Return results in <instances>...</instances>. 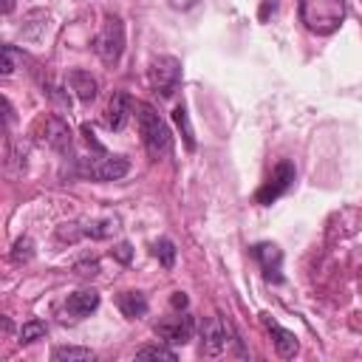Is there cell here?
Instances as JSON below:
<instances>
[{"label": "cell", "instance_id": "8fae6325", "mask_svg": "<svg viewBox=\"0 0 362 362\" xmlns=\"http://www.w3.org/2000/svg\"><path fill=\"white\" fill-rule=\"evenodd\" d=\"M260 320H263V325L269 328V334H272V339H274V351H277V356L291 359V356L297 354V337H294L288 328L277 325V322H274L269 314H260Z\"/></svg>", "mask_w": 362, "mask_h": 362}, {"label": "cell", "instance_id": "6da1fadb", "mask_svg": "<svg viewBox=\"0 0 362 362\" xmlns=\"http://www.w3.org/2000/svg\"><path fill=\"white\" fill-rule=\"evenodd\" d=\"M136 122H139V133L144 141V150L153 161L170 156L173 150V133L167 127V122L147 105V102H136Z\"/></svg>", "mask_w": 362, "mask_h": 362}, {"label": "cell", "instance_id": "9c48e42d", "mask_svg": "<svg viewBox=\"0 0 362 362\" xmlns=\"http://www.w3.org/2000/svg\"><path fill=\"white\" fill-rule=\"evenodd\" d=\"M252 255L260 263L266 280H272V283H280L283 280V252L274 243H255L252 246Z\"/></svg>", "mask_w": 362, "mask_h": 362}, {"label": "cell", "instance_id": "7402d4cb", "mask_svg": "<svg viewBox=\"0 0 362 362\" xmlns=\"http://www.w3.org/2000/svg\"><path fill=\"white\" fill-rule=\"evenodd\" d=\"M136 356H139V359H167V362H175V351H173V348H164V345L141 348Z\"/></svg>", "mask_w": 362, "mask_h": 362}, {"label": "cell", "instance_id": "2e32d148", "mask_svg": "<svg viewBox=\"0 0 362 362\" xmlns=\"http://www.w3.org/2000/svg\"><path fill=\"white\" fill-rule=\"evenodd\" d=\"M173 119H175V124H178V130H181V136H184V141H187V150H195V133H192V124H189V113H187V107H184V105H178V107L173 110Z\"/></svg>", "mask_w": 362, "mask_h": 362}, {"label": "cell", "instance_id": "52a82bcc", "mask_svg": "<svg viewBox=\"0 0 362 362\" xmlns=\"http://www.w3.org/2000/svg\"><path fill=\"white\" fill-rule=\"evenodd\" d=\"M294 178H297L294 164H291V161H280V164L272 170L269 181H266V184L257 189V204H263V206L274 204V201H277L283 192H288V189H291Z\"/></svg>", "mask_w": 362, "mask_h": 362}, {"label": "cell", "instance_id": "3957f363", "mask_svg": "<svg viewBox=\"0 0 362 362\" xmlns=\"http://www.w3.org/2000/svg\"><path fill=\"white\" fill-rule=\"evenodd\" d=\"M93 48L102 57V62H107V65H116L119 62V57L124 51V25H122L119 17H113V14L105 17V25H102Z\"/></svg>", "mask_w": 362, "mask_h": 362}, {"label": "cell", "instance_id": "83f0119b", "mask_svg": "<svg viewBox=\"0 0 362 362\" xmlns=\"http://www.w3.org/2000/svg\"><path fill=\"white\" fill-rule=\"evenodd\" d=\"M14 11V0H3V14H11Z\"/></svg>", "mask_w": 362, "mask_h": 362}, {"label": "cell", "instance_id": "d4e9b609", "mask_svg": "<svg viewBox=\"0 0 362 362\" xmlns=\"http://www.w3.org/2000/svg\"><path fill=\"white\" fill-rule=\"evenodd\" d=\"M113 255H116V260H119V263H130L133 249H130V243H119V246L113 249Z\"/></svg>", "mask_w": 362, "mask_h": 362}, {"label": "cell", "instance_id": "ac0fdd59", "mask_svg": "<svg viewBox=\"0 0 362 362\" xmlns=\"http://www.w3.org/2000/svg\"><path fill=\"white\" fill-rule=\"evenodd\" d=\"M153 255L161 260L164 269H173V266H175V243H173L170 238H158V240L153 243Z\"/></svg>", "mask_w": 362, "mask_h": 362}, {"label": "cell", "instance_id": "30bf717a", "mask_svg": "<svg viewBox=\"0 0 362 362\" xmlns=\"http://www.w3.org/2000/svg\"><path fill=\"white\" fill-rule=\"evenodd\" d=\"M96 308H99V291H96V288H79V291H74V294L65 300V314H68L71 320L90 317Z\"/></svg>", "mask_w": 362, "mask_h": 362}, {"label": "cell", "instance_id": "277c9868", "mask_svg": "<svg viewBox=\"0 0 362 362\" xmlns=\"http://www.w3.org/2000/svg\"><path fill=\"white\" fill-rule=\"evenodd\" d=\"M232 342H238V337L232 334V325L223 317H209V320L201 322V354L218 356Z\"/></svg>", "mask_w": 362, "mask_h": 362}, {"label": "cell", "instance_id": "d6986e66", "mask_svg": "<svg viewBox=\"0 0 362 362\" xmlns=\"http://www.w3.org/2000/svg\"><path fill=\"white\" fill-rule=\"evenodd\" d=\"M54 359H71V362H88V359H93L96 354L90 351V348H76V345H62V348H54V354H51Z\"/></svg>", "mask_w": 362, "mask_h": 362}, {"label": "cell", "instance_id": "5bb4252c", "mask_svg": "<svg viewBox=\"0 0 362 362\" xmlns=\"http://www.w3.org/2000/svg\"><path fill=\"white\" fill-rule=\"evenodd\" d=\"M116 305H119V311H122L124 317H130V320H139V317L147 314V297H144L141 291H122V294L116 297Z\"/></svg>", "mask_w": 362, "mask_h": 362}, {"label": "cell", "instance_id": "ffe728a7", "mask_svg": "<svg viewBox=\"0 0 362 362\" xmlns=\"http://www.w3.org/2000/svg\"><path fill=\"white\" fill-rule=\"evenodd\" d=\"M45 334H48V325H45L42 320H28V322H23V328H20V342H23V345L37 342V339H42Z\"/></svg>", "mask_w": 362, "mask_h": 362}, {"label": "cell", "instance_id": "ba28073f", "mask_svg": "<svg viewBox=\"0 0 362 362\" xmlns=\"http://www.w3.org/2000/svg\"><path fill=\"white\" fill-rule=\"evenodd\" d=\"M156 334L170 345H187L192 339V334H195V320L187 311L175 314V317H167V320L156 322Z\"/></svg>", "mask_w": 362, "mask_h": 362}, {"label": "cell", "instance_id": "cb8c5ba5", "mask_svg": "<svg viewBox=\"0 0 362 362\" xmlns=\"http://www.w3.org/2000/svg\"><path fill=\"white\" fill-rule=\"evenodd\" d=\"M0 71H3V76H8L11 71H14V45H3V65H0Z\"/></svg>", "mask_w": 362, "mask_h": 362}, {"label": "cell", "instance_id": "484cf974", "mask_svg": "<svg viewBox=\"0 0 362 362\" xmlns=\"http://www.w3.org/2000/svg\"><path fill=\"white\" fill-rule=\"evenodd\" d=\"M187 303H189V300H187V294H184V291H173L170 305H173L175 311H184V308H187Z\"/></svg>", "mask_w": 362, "mask_h": 362}, {"label": "cell", "instance_id": "5b68a950", "mask_svg": "<svg viewBox=\"0 0 362 362\" xmlns=\"http://www.w3.org/2000/svg\"><path fill=\"white\" fill-rule=\"evenodd\" d=\"M150 82H153L158 96H164V99L173 96L175 88L181 85V62L175 57H170V54L156 57L153 65H150Z\"/></svg>", "mask_w": 362, "mask_h": 362}, {"label": "cell", "instance_id": "7a4b0ae2", "mask_svg": "<svg viewBox=\"0 0 362 362\" xmlns=\"http://www.w3.org/2000/svg\"><path fill=\"white\" fill-rule=\"evenodd\" d=\"M297 14L311 34L328 37L345 20V0H300Z\"/></svg>", "mask_w": 362, "mask_h": 362}, {"label": "cell", "instance_id": "4316f807", "mask_svg": "<svg viewBox=\"0 0 362 362\" xmlns=\"http://www.w3.org/2000/svg\"><path fill=\"white\" fill-rule=\"evenodd\" d=\"M170 6H173V8H181V11H187V8L198 6V0H170Z\"/></svg>", "mask_w": 362, "mask_h": 362}, {"label": "cell", "instance_id": "44dd1931", "mask_svg": "<svg viewBox=\"0 0 362 362\" xmlns=\"http://www.w3.org/2000/svg\"><path fill=\"white\" fill-rule=\"evenodd\" d=\"M34 257V240L31 238H20L17 243H14V249H11V260L14 263H25V260H31Z\"/></svg>", "mask_w": 362, "mask_h": 362}, {"label": "cell", "instance_id": "7c38bea8", "mask_svg": "<svg viewBox=\"0 0 362 362\" xmlns=\"http://www.w3.org/2000/svg\"><path fill=\"white\" fill-rule=\"evenodd\" d=\"M127 113H130V96L124 90H116L110 96V105H107V116H105V124L110 130H122L124 122H127Z\"/></svg>", "mask_w": 362, "mask_h": 362}, {"label": "cell", "instance_id": "8992f818", "mask_svg": "<svg viewBox=\"0 0 362 362\" xmlns=\"http://www.w3.org/2000/svg\"><path fill=\"white\" fill-rule=\"evenodd\" d=\"M127 170H130V161L124 156H110L107 150L96 153V158L85 161V167H82V173L96 181H119L122 175H127Z\"/></svg>", "mask_w": 362, "mask_h": 362}, {"label": "cell", "instance_id": "9a60e30c", "mask_svg": "<svg viewBox=\"0 0 362 362\" xmlns=\"http://www.w3.org/2000/svg\"><path fill=\"white\" fill-rule=\"evenodd\" d=\"M45 136H48V144L59 153H68L71 150V130L68 124L59 119V116H51L48 119V127H45Z\"/></svg>", "mask_w": 362, "mask_h": 362}, {"label": "cell", "instance_id": "e0dca14e", "mask_svg": "<svg viewBox=\"0 0 362 362\" xmlns=\"http://www.w3.org/2000/svg\"><path fill=\"white\" fill-rule=\"evenodd\" d=\"M116 232V221H110V218H105V221H88L82 229H79V235H90V238H96V240H102V238H107V235H113Z\"/></svg>", "mask_w": 362, "mask_h": 362}, {"label": "cell", "instance_id": "4fadbf2b", "mask_svg": "<svg viewBox=\"0 0 362 362\" xmlns=\"http://www.w3.org/2000/svg\"><path fill=\"white\" fill-rule=\"evenodd\" d=\"M68 85H71V90L76 93V99L79 102H93L96 99V93H99V85H96V79L88 74V71H71L68 74Z\"/></svg>", "mask_w": 362, "mask_h": 362}, {"label": "cell", "instance_id": "603a6c76", "mask_svg": "<svg viewBox=\"0 0 362 362\" xmlns=\"http://www.w3.org/2000/svg\"><path fill=\"white\" fill-rule=\"evenodd\" d=\"M74 272H76L79 277H96V274H99V260H79V263L74 266Z\"/></svg>", "mask_w": 362, "mask_h": 362}]
</instances>
